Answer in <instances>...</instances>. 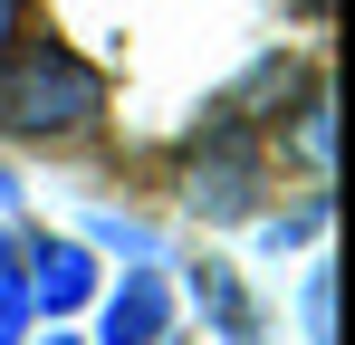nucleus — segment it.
<instances>
[{
	"mask_svg": "<svg viewBox=\"0 0 355 345\" xmlns=\"http://www.w3.org/2000/svg\"><path fill=\"white\" fill-rule=\"evenodd\" d=\"M106 106V77L87 67L77 48H19L0 67V125L10 134H67V125H87V115Z\"/></svg>",
	"mask_w": 355,
	"mask_h": 345,
	"instance_id": "f257e3e1",
	"label": "nucleus"
},
{
	"mask_svg": "<svg viewBox=\"0 0 355 345\" xmlns=\"http://www.w3.org/2000/svg\"><path fill=\"white\" fill-rule=\"evenodd\" d=\"M250 192H259V154L221 134V144L192 163V211H211V221H240V211H250Z\"/></svg>",
	"mask_w": 355,
	"mask_h": 345,
	"instance_id": "f03ea898",
	"label": "nucleus"
},
{
	"mask_svg": "<svg viewBox=\"0 0 355 345\" xmlns=\"http://www.w3.org/2000/svg\"><path fill=\"white\" fill-rule=\"evenodd\" d=\"M106 345H173V297L154 269H125L116 307H106Z\"/></svg>",
	"mask_w": 355,
	"mask_h": 345,
	"instance_id": "7ed1b4c3",
	"label": "nucleus"
},
{
	"mask_svg": "<svg viewBox=\"0 0 355 345\" xmlns=\"http://www.w3.org/2000/svg\"><path fill=\"white\" fill-rule=\"evenodd\" d=\"M87 297H96V259H87L77 240H49V249H39V278H29V307L58 317V307H87Z\"/></svg>",
	"mask_w": 355,
	"mask_h": 345,
	"instance_id": "20e7f679",
	"label": "nucleus"
},
{
	"mask_svg": "<svg viewBox=\"0 0 355 345\" xmlns=\"http://www.w3.org/2000/svg\"><path fill=\"white\" fill-rule=\"evenodd\" d=\"M192 297H202V317L221 326V345H259V307H250V288L231 269H192Z\"/></svg>",
	"mask_w": 355,
	"mask_h": 345,
	"instance_id": "39448f33",
	"label": "nucleus"
},
{
	"mask_svg": "<svg viewBox=\"0 0 355 345\" xmlns=\"http://www.w3.org/2000/svg\"><path fill=\"white\" fill-rule=\"evenodd\" d=\"M307 336L336 345V278H327V269H307Z\"/></svg>",
	"mask_w": 355,
	"mask_h": 345,
	"instance_id": "423d86ee",
	"label": "nucleus"
},
{
	"mask_svg": "<svg viewBox=\"0 0 355 345\" xmlns=\"http://www.w3.org/2000/svg\"><path fill=\"white\" fill-rule=\"evenodd\" d=\"M297 154H307V172H327V96H307V115H297Z\"/></svg>",
	"mask_w": 355,
	"mask_h": 345,
	"instance_id": "0eeeda50",
	"label": "nucleus"
},
{
	"mask_svg": "<svg viewBox=\"0 0 355 345\" xmlns=\"http://www.w3.org/2000/svg\"><path fill=\"white\" fill-rule=\"evenodd\" d=\"M19 326H29V288L10 278V288H0V345H19Z\"/></svg>",
	"mask_w": 355,
	"mask_h": 345,
	"instance_id": "6e6552de",
	"label": "nucleus"
},
{
	"mask_svg": "<svg viewBox=\"0 0 355 345\" xmlns=\"http://www.w3.org/2000/svg\"><path fill=\"white\" fill-rule=\"evenodd\" d=\"M10 39H19V0H0V57H10Z\"/></svg>",
	"mask_w": 355,
	"mask_h": 345,
	"instance_id": "1a4fd4ad",
	"label": "nucleus"
},
{
	"mask_svg": "<svg viewBox=\"0 0 355 345\" xmlns=\"http://www.w3.org/2000/svg\"><path fill=\"white\" fill-rule=\"evenodd\" d=\"M10 278H19V269H10V240H0V288H10Z\"/></svg>",
	"mask_w": 355,
	"mask_h": 345,
	"instance_id": "9d476101",
	"label": "nucleus"
},
{
	"mask_svg": "<svg viewBox=\"0 0 355 345\" xmlns=\"http://www.w3.org/2000/svg\"><path fill=\"white\" fill-rule=\"evenodd\" d=\"M10 192H19V182H10V172H0V202H10Z\"/></svg>",
	"mask_w": 355,
	"mask_h": 345,
	"instance_id": "9b49d317",
	"label": "nucleus"
},
{
	"mask_svg": "<svg viewBox=\"0 0 355 345\" xmlns=\"http://www.w3.org/2000/svg\"><path fill=\"white\" fill-rule=\"evenodd\" d=\"M49 345H67V336H49Z\"/></svg>",
	"mask_w": 355,
	"mask_h": 345,
	"instance_id": "f8f14e48",
	"label": "nucleus"
},
{
	"mask_svg": "<svg viewBox=\"0 0 355 345\" xmlns=\"http://www.w3.org/2000/svg\"><path fill=\"white\" fill-rule=\"evenodd\" d=\"M307 10H317V0H307Z\"/></svg>",
	"mask_w": 355,
	"mask_h": 345,
	"instance_id": "ddd939ff",
	"label": "nucleus"
}]
</instances>
